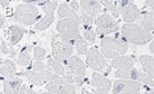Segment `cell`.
Returning a JSON list of instances; mask_svg holds the SVG:
<instances>
[{
	"label": "cell",
	"instance_id": "ffe728a7",
	"mask_svg": "<svg viewBox=\"0 0 154 94\" xmlns=\"http://www.w3.org/2000/svg\"><path fill=\"white\" fill-rule=\"evenodd\" d=\"M111 66L117 70H130L134 66V59L131 56H119L117 58H114L111 62Z\"/></svg>",
	"mask_w": 154,
	"mask_h": 94
},
{
	"label": "cell",
	"instance_id": "e575fe53",
	"mask_svg": "<svg viewBox=\"0 0 154 94\" xmlns=\"http://www.w3.org/2000/svg\"><path fill=\"white\" fill-rule=\"evenodd\" d=\"M5 24H6V17L4 15H1V18H0V28L2 29L5 26Z\"/></svg>",
	"mask_w": 154,
	"mask_h": 94
},
{
	"label": "cell",
	"instance_id": "d4e9b609",
	"mask_svg": "<svg viewBox=\"0 0 154 94\" xmlns=\"http://www.w3.org/2000/svg\"><path fill=\"white\" fill-rule=\"evenodd\" d=\"M100 4L102 6H105L106 9H108L109 11L112 12V15L115 17V18H119V16L121 15L119 10V7L116 5V1H113V0H100Z\"/></svg>",
	"mask_w": 154,
	"mask_h": 94
},
{
	"label": "cell",
	"instance_id": "8992f818",
	"mask_svg": "<svg viewBox=\"0 0 154 94\" xmlns=\"http://www.w3.org/2000/svg\"><path fill=\"white\" fill-rule=\"evenodd\" d=\"M17 76H25L27 78V81L34 85L37 86H42L44 84H47L48 82H51V81H56L59 78L57 74H53L50 73L49 70H42V72H37V70H26V72H21V73H18Z\"/></svg>",
	"mask_w": 154,
	"mask_h": 94
},
{
	"label": "cell",
	"instance_id": "e0dca14e",
	"mask_svg": "<svg viewBox=\"0 0 154 94\" xmlns=\"http://www.w3.org/2000/svg\"><path fill=\"white\" fill-rule=\"evenodd\" d=\"M79 6L82 7V12L91 16L92 18H95V16L102 10V4L97 0H82Z\"/></svg>",
	"mask_w": 154,
	"mask_h": 94
},
{
	"label": "cell",
	"instance_id": "8fae6325",
	"mask_svg": "<svg viewBox=\"0 0 154 94\" xmlns=\"http://www.w3.org/2000/svg\"><path fill=\"white\" fill-rule=\"evenodd\" d=\"M51 49L54 59L59 63L65 62L73 56V45L70 43L58 42L56 35H54L51 38Z\"/></svg>",
	"mask_w": 154,
	"mask_h": 94
},
{
	"label": "cell",
	"instance_id": "83f0119b",
	"mask_svg": "<svg viewBox=\"0 0 154 94\" xmlns=\"http://www.w3.org/2000/svg\"><path fill=\"white\" fill-rule=\"evenodd\" d=\"M81 19H82V24H83V27H84V29L91 28V27H92L93 23H94V18H92L91 16L86 15V14H84V12H82Z\"/></svg>",
	"mask_w": 154,
	"mask_h": 94
},
{
	"label": "cell",
	"instance_id": "44dd1931",
	"mask_svg": "<svg viewBox=\"0 0 154 94\" xmlns=\"http://www.w3.org/2000/svg\"><path fill=\"white\" fill-rule=\"evenodd\" d=\"M0 75L1 77L11 78L16 75V64L11 59H5L0 65Z\"/></svg>",
	"mask_w": 154,
	"mask_h": 94
},
{
	"label": "cell",
	"instance_id": "74e56055",
	"mask_svg": "<svg viewBox=\"0 0 154 94\" xmlns=\"http://www.w3.org/2000/svg\"><path fill=\"white\" fill-rule=\"evenodd\" d=\"M16 49H14V48H11V49H10V56H11V59L12 58H15V56H16Z\"/></svg>",
	"mask_w": 154,
	"mask_h": 94
},
{
	"label": "cell",
	"instance_id": "b9f144b4",
	"mask_svg": "<svg viewBox=\"0 0 154 94\" xmlns=\"http://www.w3.org/2000/svg\"><path fill=\"white\" fill-rule=\"evenodd\" d=\"M144 94H154V92H152V91H145Z\"/></svg>",
	"mask_w": 154,
	"mask_h": 94
},
{
	"label": "cell",
	"instance_id": "52a82bcc",
	"mask_svg": "<svg viewBox=\"0 0 154 94\" xmlns=\"http://www.w3.org/2000/svg\"><path fill=\"white\" fill-rule=\"evenodd\" d=\"M115 77H119L121 80H130L145 84V86L154 87V80L150 77L146 73H143L136 68H130V70H117L115 72Z\"/></svg>",
	"mask_w": 154,
	"mask_h": 94
},
{
	"label": "cell",
	"instance_id": "4316f807",
	"mask_svg": "<svg viewBox=\"0 0 154 94\" xmlns=\"http://www.w3.org/2000/svg\"><path fill=\"white\" fill-rule=\"evenodd\" d=\"M75 45H76V49H77V52H78V54L87 55V53H88V51H89L88 45H87V42H86L83 37H82L81 39H78V40H76Z\"/></svg>",
	"mask_w": 154,
	"mask_h": 94
},
{
	"label": "cell",
	"instance_id": "30bf717a",
	"mask_svg": "<svg viewBox=\"0 0 154 94\" xmlns=\"http://www.w3.org/2000/svg\"><path fill=\"white\" fill-rule=\"evenodd\" d=\"M39 6L42 7V9L45 11V17H42V19L39 20L38 23L36 24L35 29L36 30H45L49 27L55 20V15L54 10L58 6L57 1H50V0H45V1H40Z\"/></svg>",
	"mask_w": 154,
	"mask_h": 94
},
{
	"label": "cell",
	"instance_id": "60d3db41",
	"mask_svg": "<svg viewBox=\"0 0 154 94\" xmlns=\"http://www.w3.org/2000/svg\"><path fill=\"white\" fill-rule=\"evenodd\" d=\"M27 94H37V93H36V92L32 90V89H28V90H27Z\"/></svg>",
	"mask_w": 154,
	"mask_h": 94
},
{
	"label": "cell",
	"instance_id": "d6986e66",
	"mask_svg": "<svg viewBox=\"0 0 154 94\" xmlns=\"http://www.w3.org/2000/svg\"><path fill=\"white\" fill-rule=\"evenodd\" d=\"M57 16H58V18H60V19H65V18H72V19L76 20L78 24L82 23L81 17L77 15L76 12H75V10H73L69 5L66 4V2L62 4L60 6H59V7H58Z\"/></svg>",
	"mask_w": 154,
	"mask_h": 94
},
{
	"label": "cell",
	"instance_id": "603a6c76",
	"mask_svg": "<svg viewBox=\"0 0 154 94\" xmlns=\"http://www.w3.org/2000/svg\"><path fill=\"white\" fill-rule=\"evenodd\" d=\"M141 27H143L147 33L154 34V12L145 11L141 15Z\"/></svg>",
	"mask_w": 154,
	"mask_h": 94
},
{
	"label": "cell",
	"instance_id": "cb8c5ba5",
	"mask_svg": "<svg viewBox=\"0 0 154 94\" xmlns=\"http://www.w3.org/2000/svg\"><path fill=\"white\" fill-rule=\"evenodd\" d=\"M32 48V45H25L23 47H21L19 51V55H18V58H17V64H19L20 66H27L31 63L30 58V51Z\"/></svg>",
	"mask_w": 154,
	"mask_h": 94
},
{
	"label": "cell",
	"instance_id": "277c9868",
	"mask_svg": "<svg viewBox=\"0 0 154 94\" xmlns=\"http://www.w3.org/2000/svg\"><path fill=\"white\" fill-rule=\"evenodd\" d=\"M56 28L59 33L62 42L70 43L72 45H74L76 43V40L82 38L79 28H78V23L75 19H72V18L60 19L57 23Z\"/></svg>",
	"mask_w": 154,
	"mask_h": 94
},
{
	"label": "cell",
	"instance_id": "3957f363",
	"mask_svg": "<svg viewBox=\"0 0 154 94\" xmlns=\"http://www.w3.org/2000/svg\"><path fill=\"white\" fill-rule=\"evenodd\" d=\"M128 49L127 44L121 39L103 37L100 39V53L105 58H117L123 56Z\"/></svg>",
	"mask_w": 154,
	"mask_h": 94
},
{
	"label": "cell",
	"instance_id": "2e32d148",
	"mask_svg": "<svg viewBox=\"0 0 154 94\" xmlns=\"http://www.w3.org/2000/svg\"><path fill=\"white\" fill-rule=\"evenodd\" d=\"M93 81L91 82L92 86H94V89L96 91H100V92H109V90L112 89V82L106 78L105 76L100 75L97 72H94L92 74Z\"/></svg>",
	"mask_w": 154,
	"mask_h": 94
},
{
	"label": "cell",
	"instance_id": "9c48e42d",
	"mask_svg": "<svg viewBox=\"0 0 154 94\" xmlns=\"http://www.w3.org/2000/svg\"><path fill=\"white\" fill-rule=\"evenodd\" d=\"M96 24V35L103 38V36L112 34V33H116L119 30V23L113 18L111 15L108 14H104L100 15V17H97L95 20Z\"/></svg>",
	"mask_w": 154,
	"mask_h": 94
},
{
	"label": "cell",
	"instance_id": "f1b7e54d",
	"mask_svg": "<svg viewBox=\"0 0 154 94\" xmlns=\"http://www.w3.org/2000/svg\"><path fill=\"white\" fill-rule=\"evenodd\" d=\"M84 37L87 42H89L91 44H94L95 43V39H96V33L93 30L92 27L84 29Z\"/></svg>",
	"mask_w": 154,
	"mask_h": 94
},
{
	"label": "cell",
	"instance_id": "f35d334b",
	"mask_svg": "<svg viewBox=\"0 0 154 94\" xmlns=\"http://www.w3.org/2000/svg\"><path fill=\"white\" fill-rule=\"evenodd\" d=\"M82 94H94L93 92H89L88 90H86V89H82Z\"/></svg>",
	"mask_w": 154,
	"mask_h": 94
},
{
	"label": "cell",
	"instance_id": "ac0fdd59",
	"mask_svg": "<svg viewBox=\"0 0 154 94\" xmlns=\"http://www.w3.org/2000/svg\"><path fill=\"white\" fill-rule=\"evenodd\" d=\"M23 86V80L19 77L7 78L4 81V93L5 94H18Z\"/></svg>",
	"mask_w": 154,
	"mask_h": 94
},
{
	"label": "cell",
	"instance_id": "d6a6232c",
	"mask_svg": "<svg viewBox=\"0 0 154 94\" xmlns=\"http://www.w3.org/2000/svg\"><path fill=\"white\" fill-rule=\"evenodd\" d=\"M145 7L149 8L152 12H154V0H147V1H145Z\"/></svg>",
	"mask_w": 154,
	"mask_h": 94
},
{
	"label": "cell",
	"instance_id": "4fadbf2b",
	"mask_svg": "<svg viewBox=\"0 0 154 94\" xmlns=\"http://www.w3.org/2000/svg\"><path fill=\"white\" fill-rule=\"evenodd\" d=\"M86 64L92 70L97 72V70H103L107 66V61L100 51H97V48L92 47L86 55Z\"/></svg>",
	"mask_w": 154,
	"mask_h": 94
},
{
	"label": "cell",
	"instance_id": "836d02e7",
	"mask_svg": "<svg viewBox=\"0 0 154 94\" xmlns=\"http://www.w3.org/2000/svg\"><path fill=\"white\" fill-rule=\"evenodd\" d=\"M70 7H72L73 10L76 11V10L79 9V2H77V1H72V2H70Z\"/></svg>",
	"mask_w": 154,
	"mask_h": 94
},
{
	"label": "cell",
	"instance_id": "5b68a950",
	"mask_svg": "<svg viewBox=\"0 0 154 94\" xmlns=\"http://www.w3.org/2000/svg\"><path fill=\"white\" fill-rule=\"evenodd\" d=\"M40 19L42 17L39 15L38 8L34 5H18L14 14V20L16 23L25 26H31Z\"/></svg>",
	"mask_w": 154,
	"mask_h": 94
},
{
	"label": "cell",
	"instance_id": "7402d4cb",
	"mask_svg": "<svg viewBox=\"0 0 154 94\" xmlns=\"http://www.w3.org/2000/svg\"><path fill=\"white\" fill-rule=\"evenodd\" d=\"M140 63L142 64L144 73H146L150 77L154 80V56L142 55L140 57Z\"/></svg>",
	"mask_w": 154,
	"mask_h": 94
},
{
	"label": "cell",
	"instance_id": "484cf974",
	"mask_svg": "<svg viewBox=\"0 0 154 94\" xmlns=\"http://www.w3.org/2000/svg\"><path fill=\"white\" fill-rule=\"evenodd\" d=\"M47 65H48L50 68H53V70L56 72V74H59V75L65 74L64 66H63L59 62H57V61H55V59H53V58H49L47 61Z\"/></svg>",
	"mask_w": 154,
	"mask_h": 94
},
{
	"label": "cell",
	"instance_id": "7c38bea8",
	"mask_svg": "<svg viewBox=\"0 0 154 94\" xmlns=\"http://www.w3.org/2000/svg\"><path fill=\"white\" fill-rule=\"evenodd\" d=\"M142 83L130 80H117L112 86L113 94H140Z\"/></svg>",
	"mask_w": 154,
	"mask_h": 94
},
{
	"label": "cell",
	"instance_id": "8d00e7d4",
	"mask_svg": "<svg viewBox=\"0 0 154 94\" xmlns=\"http://www.w3.org/2000/svg\"><path fill=\"white\" fill-rule=\"evenodd\" d=\"M92 92L94 94H109L108 92H100V91H96L95 89H92Z\"/></svg>",
	"mask_w": 154,
	"mask_h": 94
},
{
	"label": "cell",
	"instance_id": "d590c367",
	"mask_svg": "<svg viewBox=\"0 0 154 94\" xmlns=\"http://www.w3.org/2000/svg\"><path fill=\"white\" fill-rule=\"evenodd\" d=\"M0 5H1L2 7H7V6L10 5V1H9V0H4V1H1V2H0Z\"/></svg>",
	"mask_w": 154,
	"mask_h": 94
},
{
	"label": "cell",
	"instance_id": "7bdbcfd3",
	"mask_svg": "<svg viewBox=\"0 0 154 94\" xmlns=\"http://www.w3.org/2000/svg\"><path fill=\"white\" fill-rule=\"evenodd\" d=\"M42 94H55V93H53V92H45V93H42Z\"/></svg>",
	"mask_w": 154,
	"mask_h": 94
},
{
	"label": "cell",
	"instance_id": "9a60e30c",
	"mask_svg": "<svg viewBox=\"0 0 154 94\" xmlns=\"http://www.w3.org/2000/svg\"><path fill=\"white\" fill-rule=\"evenodd\" d=\"M25 33H27V30L23 27H20L18 25H11V26H9L8 30L5 34L7 36L9 45L12 47V46H16L21 40V38L25 35Z\"/></svg>",
	"mask_w": 154,
	"mask_h": 94
},
{
	"label": "cell",
	"instance_id": "5bb4252c",
	"mask_svg": "<svg viewBox=\"0 0 154 94\" xmlns=\"http://www.w3.org/2000/svg\"><path fill=\"white\" fill-rule=\"evenodd\" d=\"M45 87L48 92H53L55 94H76V87L73 84L66 82L64 77L48 82L45 84Z\"/></svg>",
	"mask_w": 154,
	"mask_h": 94
},
{
	"label": "cell",
	"instance_id": "1f68e13d",
	"mask_svg": "<svg viewBox=\"0 0 154 94\" xmlns=\"http://www.w3.org/2000/svg\"><path fill=\"white\" fill-rule=\"evenodd\" d=\"M9 53V48H8L7 46V43H6V40L5 39H2V37H1V54H8Z\"/></svg>",
	"mask_w": 154,
	"mask_h": 94
},
{
	"label": "cell",
	"instance_id": "6da1fadb",
	"mask_svg": "<svg viewBox=\"0 0 154 94\" xmlns=\"http://www.w3.org/2000/svg\"><path fill=\"white\" fill-rule=\"evenodd\" d=\"M65 68L66 73L64 78L66 82L69 84L76 83L78 86H81L86 75V66L83 59L76 55H73L67 61H65Z\"/></svg>",
	"mask_w": 154,
	"mask_h": 94
},
{
	"label": "cell",
	"instance_id": "4dcf8cb0",
	"mask_svg": "<svg viewBox=\"0 0 154 94\" xmlns=\"http://www.w3.org/2000/svg\"><path fill=\"white\" fill-rule=\"evenodd\" d=\"M46 68V65L42 63V61H35L34 62V65H32V70H37V72H42V70H45Z\"/></svg>",
	"mask_w": 154,
	"mask_h": 94
},
{
	"label": "cell",
	"instance_id": "7a4b0ae2",
	"mask_svg": "<svg viewBox=\"0 0 154 94\" xmlns=\"http://www.w3.org/2000/svg\"><path fill=\"white\" fill-rule=\"evenodd\" d=\"M122 36L124 40H127L133 45H145L149 42H153L154 37L152 34L147 33L141 25L136 24H125L122 27Z\"/></svg>",
	"mask_w": 154,
	"mask_h": 94
},
{
	"label": "cell",
	"instance_id": "ab89813d",
	"mask_svg": "<svg viewBox=\"0 0 154 94\" xmlns=\"http://www.w3.org/2000/svg\"><path fill=\"white\" fill-rule=\"evenodd\" d=\"M150 52H152V53L154 54V40L151 43V45H150Z\"/></svg>",
	"mask_w": 154,
	"mask_h": 94
},
{
	"label": "cell",
	"instance_id": "ba28073f",
	"mask_svg": "<svg viewBox=\"0 0 154 94\" xmlns=\"http://www.w3.org/2000/svg\"><path fill=\"white\" fill-rule=\"evenodd\" d=\"M116 5L126 24H133L135 20L141 18V10L131 0H119L116 1Z\"/></svg>",
	"mask_w": 154,
	"mask_h": 94
},
{
	"label": "cell",
	"instance_id": "f546056e",
	"mask_svg": "<svg viewBox=\"0 0 154 94\" xmlns=\"http://www.w3.org/2000/svg\"><path fill=\"white\" fill-rule=\"evenodd\" d=\"M45 56H46V51L42 48V47H35V49H34V59L35 61H42V59L45 58Z\"/></svg>",
	"mask_w": 154,
	"mask_h": 94
}]
</instances>
